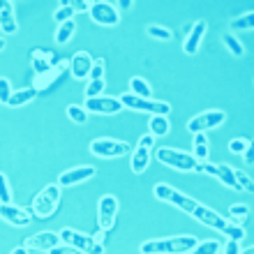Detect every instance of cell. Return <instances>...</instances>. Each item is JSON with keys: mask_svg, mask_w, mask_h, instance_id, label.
Returning a JSON list of instances; mask_svg holds the SVG:
<instances>
[{"mask_svg": "<svg viewBox=\"0 0 254 254\" xmlns=\"http://www.w3.org/2000/svg\"><path fill=\"white\" fill-rule=\"evenodd\" d=\"M222 234L229 236V241H241V238H245V229L236 227V224H227V227L222 229Z\"/></svg>", "mask_w": 254, "mask_h": 254, "instance_id": "obj_38", "label": "cell"}, {"mask_svg": "<svg viewBox=\"0 0 254 254\" xmlns=\"http://www.w3.org/2000/svg\"><path fill=\"white\" fill-rule=\"evenodd\" d=\"M224 111H203V114L190 118L188 123V132L192 134H206V129H213V127H220L224 123Z\"/></svg>", "mask_w": 254, "mask_h": 254, "instance_id": "obj_9", "label": "cell"}, {"mask_svg": "<svg viewBox=\"0 0 254 254\" xmlns=\"http://www.w3.org/2000/svg\"><path fill=\"white\" fill-rule=\"evenodd\" d=\"M129 93L136 95V97H141V100H150V95H153V88H150V83H148L146 79H141V76H132V81H129Z\"/></svg>", "mask_w": 254, "mask_h": 254, "instance_id": "obj_24", "label": "cell"}, {"mask_svg": "<svg viewBox=\"0 0 254 254\" xmlns=\"http://www.w3.org/2000/svg\"><path fill=\"white\" fill-rule=\"evenodd\" d=\"M215 178L229 190H241L238 183H236V178H234V169L229 167V164H224V162H220V164L215 167Z\"/></svg>", "mask_w": 254, "mask_h": 254, "instance_id": "obj_23", "label": "cell"}, {"mask_svg": "<svg viewBox=\"0 0 254 254\" xmlns=\"http://www.w3.org/2000/svg\"><path fill=\"white\" fill-rule=\"evenodd\" d=\"M90 153L95 157H104V160H116V157H125L132 153V146L127 141L116 139H95L90 143Z\"/></svg>", "mask_w": 254, "mask_h": 254, "instance_id": "obj_7", "label": "cell"}, {"mask_svg": "<svg viewBox=\"0 0 254 254\" xmlns=\"http://www.w3.org/2000/svg\"><path fill=\"white\" fill-rule=\"evenodd\" d=\"M95 176V167H76V169H69V171H63L58 176V188H72L76 183H83V181H90Z\"/></svg>", "mask_w": 254, "mask_h": 254, "instance_id": "obj_15", "label": "cell"}, {"mask_svg": "<svg viewBox=\"0 0 254 254\" xmlns=\"http://www.w3.org/2000/svg\"><path fill=\"white\" fill-rule=\"evenodd\" d=\"M150 136H164L169 134L171 125H169V118L167 116H150Z\"/></svg>", "mask_w": 254, "mask_h": 254, "instance_id": "obj_26", "label": "cell"}, {"mask_svg": "<svg viewBox=\"0 0 254 254\" xmlns=\"http://www.w3.org/2000/svg\"><path fill=\"white\" fill-rule=\"evenodd\" d=\"M116 215H118V199L114 194H104L100 199V206H97V224H100L102 231L114 229Z\"/></svg>", "mask_w": 254, "mask_h": 254, "instance_id": "obj_8", "label": "cell"}, {"mask_svg": "<svg viewBox=\"0 0 254 254\" xmlns=\"http://www.w3.org/2000/svg\"><path fill=\"white\" fill-rule=\"evenodd\" d=\"M229 28H231L234 33H238V30H252L254 28V12H245V14H241V16L231 19Z\"/></svg>", "mask_w": 254, "mask_h": 254, "instance_id": "obj_28", "label": "cell"}, {"mask_svg": "<svg viewBox=\"0 0 254 254\" xmlns=\"http://www.w3.org/2000/svg\"><path fill=\"white\" fill-rule=\"evenodd\" d=\"M49 254H83V252L69 248V245H56L54 250H49Z\"/></svg>", "mask_w": 254, "mask_h": 254, "instance_id": "obj_42", "label": "cell"}, {"mask_svg": "<svg viewBox=\"0 0 254 254\" xmlns=\"http://www.w3.org/2000/svg\"><path fill=\"white\" fill-rule=\"evenodd\" d=\"M222 245L217 241H203V243H196L188 254H220Z\"/></svg>", "mask_w": 254, "mask_h": 254, "instance_id": "obj_30", "label": "cell"}, {"mask_svg": "<svg viewBox=\"0 0 254 254\" xmlns=\"http://www.w3.org/2000/svg\"><path fill=\"white\" fill-rule=\"evenodd\" d=\"M104 234H107V231H100V234H97V236H93V238H95V241H97V243H100V245H104V238H107V236H104Z\"/></svg>", "mask_w": 254, "mask_h": 254, "instance_id": "obj_48", "label": "cell"}, {"mask_svg": "<svg viewBox=\"0 0 254 254\" xmlns=\"http://www.w3.org/2000/svg\"><path fill=\"white\" fill-rule=\"evenodd\" d=\"M104 88H107L104 79L90 81V83L86 86V100H93V97H102V93H104Z\"/></svg>", "mask_w": 254, "mask_h": 254, "instance_id": "obj_35", "label": "cell"}, {"mask_svg": "<svg viewBox=\"0 0 254 254\" xmlns=\"http://www.w3.org/2000/svg\"><path fill=\"white\" fill-rule=\"evenodd\" d=\"M224 47H227L229 51L236 56V58H243V56H245V47H243L241 42H238V37H236V35H231V33L224 35Z\"/></svg>", "mask_w": 254, "mask_h": 254, "instance_id": "obj_31", "label": "cell"}, {"mask_svg": "<svg viewBox=\"0 0 254 254\" xmlns=\"http://www.w3.org/2000/svg\"><path fill=\"white\" fill-rule=\"evenodd\" d=\"M157 162H162L164 167L176 169V171H196V160H194L190 153H183V150H176V148H160L155 153Z\"/></svg>", "mask_w": 254, "mask_h": 254, "instance_id": "obj_3", "label": "cell"}, {"mask_svg": "<svg viewBox=\"0 0 254 254\" xmlns=\"http://www.w3.org/2000/svg\"><path fill=\"white\" fill-rule=\"evenodd\" d=\"M248 215H250V208L245 206V203H234V206L229 208V217H231V222H236V224L245 222Z\"/></svg>", "mask_w": 254, "mask_h": 254, "instance_id": "obj_34", "label": "cell"}, {"mask_svg": "<svg viewBox=\"0 0 254 254\" xmlns=\"http://www.w3.org/2000/svg\"><path fill=\"white\" fill-rule=\"evenodd\" d=\"M54 19H56V23H58V26H61V23H65V21H72L74 19V9L69 7V0H63L61 7L56 9Z\"/></svg>", "mask_w": 254, "mask_h": 254, "instance_id": "obj_32", "label": "cell"}, {"mask_svg": "<svg viewBox=\"0 0 254 254\" xmlns=\"http://www.w3.org/2000/svg\"><path fill=\"white\" fill-rule=\"evenodd\" d=\"M194 217V220H199L201 224H206V227H210V229H215V231H222V229L227 227L229 222L222 217L220 213H215L213 208H208V206H201V203H196L194 206V210L190 213Z\"/></svg>", "mask_w": 254, "mask_h": 254, "instance_id": "obj_12", "label": "cell"}, {"mask_svg": "<svg viewBox=\"0 0 254 254\" xmlns=\"http://www.w3.org/2000/svg\"><path fill=\"white\" fill-rule=\"evenodd\" d=\"M203 35H206V21H196L192 28H190L188 37H185V44H183V51L188 56H194L199 51L201 47V40H203Z\"/></svg>", "mask_w": 254, "mask_h": 254, "instance_id": "obj_18", "label": "cell"}, {"mask_svg": "<svg viewBox=\"0 0 254 254\" xmlns=\"http://www.w3.org/2000/svg\"><path fill=\"white\" fill-rule=\"evenodd\" d=\"M58 236H61V243H65V245L79 250V252H83V254H104V245H100L93 236L79 234V231H74V229H63Z\"/></svg>", "mask_w": 254, "mask_h": 254, "instance_id": "obj_5", "label": "cell"}, {"mask_svg": "<svg viewBox=\"0 0 254 254\" xmlns=\"http://www.w3.org/2000/svg\"><path fill=\"white\" fill-rule=\"evenodd\" d=\"M224 254H241V245H238V241H229L227 245H224Z\"/></svg>", "mask_w": 254, "mask_h": 254, "instance_id": "obj_44", "label": "cell"}, {"mask_svg": "<svg viewBox=\"0 0 254 254\" xmlns=\"http://www.w3.org/2000/svg\"><path fill=\"white\" fill-rule=\"evenodd\" d=\"M0 220L12 224V227H28L33 217L23 208L14 206V203H0Z\"/></svg>", "mask_w": 254, "mask_h": 254, "instance_id": "obj_13", "label": "cell"}, {"mask_svg": "<svg viewBox=\"0 0 254 254\" xmlns=\"http://www.w3.org/2000/svg\"><path fill=\"white\" fill-rule=\"evenodd\" d=\"M61 206V188L58 185H47L37 196L33 199V213L40 220H47L58 210Z\"/></svg>", "mask_w": 254, "mask_h": 254, "instance_id": "obj_2", "label": "cell"}, {"mask_svg": "<svg viewBox=\"0 0 254 254\" xmlns=\"http://www.w3.org/2000/svg\"><path fill=\"white\" fill-rule=\"evenodd\" d=\"M153 143H155V136H150V134H146V136H143V139L139 141V146L150 148V150H153Z\"/></svg>", "mask_w": 254, "mask_h": 254, "instance_id": "obj_45", "label": "cell"}, {"mask_svg": "<svg viewBox=\"0 0 254 254\" xmlns=\"http://www.w3.org/2000/svg\"><path fill=\"white\" fill-rule=\"evenodd\" d=\"M56 65H58V56H54L51 51H47V49H35L33 51V69L37 74L49 72Z\"/></svg>", "mask_w": 254, "mask_h": 254, "instance_id": "obj_19", "label": "cell"}, {"mask_svg": "<svg viewBox=\"0 0 254 254\" xmlns=\"http://www.w3.org/2000/svg\"><path fill=\"white\" fill-rule=\"evenodd\" d=\"M0 203H12V188L5 174H0Z\"/></svg>", "mask_w": 254, "mask_h": 254, "instance_id": "obj_36", "label": "cell"}, {"mask_svg": "<svg viewBox=\"0 0 254 254\" xmlns=\"http://www.w3.org/2000/svg\"><path fill=\"white\" fill-rule=\"evenodd\" d=\"M69 69H72V76L76 81L88 79V74L93 69V56L88 54V51H79V54L69 61Z\"/></svg>", "mask_w": 254, "mask_h": 254, "instance_id": "obj_16", "label": "cell"}, {"mask_svg": "<svg viewBox=\"0 0 254 254\" xmlns=\"http://www.w3.org/2000/svg\"><path fill=\"white\" fill-rule=\"evenodd\" d=\"M118 102L123 104V109L129 111H141V114H150V116H169L171 107L167 102H153V100H141L132 93H125L123 97H118Z\"/></svg>", "mask_w": 254, "mask_h": 254, "instance_id": "obj_4", "label": "cell"}, {"mask_svg": "<svg viewBox=\"0 0 254 254\" xmlns=\"http://www.w3.org/2000/svg\"><path fill=\"white\" fill-rule=\"evenodd\" d=\"M250 148V139H231L229 141V150L236 155H243Z\"/></svg>", "mask_w": 254, "mask_h": 254, "instance_id": "obj_40", "label": "cell"}, {"mask_svg": "<svg viewBox=\"0 0 254 254\" xmlns=\"http://www.w3.org/2000/svg\"><path fill=\"white\" fill-rule=\"evenodd\" d=\"M0 30L2 35H14L19 30V23L14 16V2L9 0H0Z\"/></svg>", "mask_w": 254, "mask_h": 254, "instance_id": "obj_17", "label": "cell"}, {"mask_svg": "<svg viewBox=\"0 0 254 254\" xmlns=\"http://www.w3.org/2000/svg\"><path fill=\"white\" fill-rule=\"evenodd\" d=\"M88 12L97 26H118V21H121V12L111 2H93Z\"/></svg>", "mask_w": 254, "mask_h": 254, "instance_id": "obj_10", "label": "cell"}, {"mask_svg": "<svg viewBox=\"0 0 254 254\" xmlns=\"http://www.w3.org/2000/svg\"><path fill=\"white\" fill-rule=\"evenodd\" d=\"M67 118L74 123V125H86L88 123V111L81 104H69L67 107Z\"/></svg>", "mask_w": 254, "mask_h": 254, "instance_id": "obj_29", "label": "cell"}, {"mask_svg": "<svg viewBox=\"0 0 254 254\" xmlns=\"http://www.w3.org/2000/svg\"><path fill=\"white\" fill-rule=\"evenodd\" d=\"M243 160L248 162V164H252V146H250L248 150H245V153H243Z\"/></svg>", "mask_w": 254, "mask_h": 254, "instance_id": "obj_47", "label": "cell"}, {"mask_svg": "<svg viewBox=\"0 0 254 254\" xmlns=\"http://www.w3.org/2000/svg\"><path fill=\"white\" fill-rule=\"evenodd\" d=\"M234 178H236V183H238V188L241 190H245V192H254V183L248 174H243V171H236L234 169Z\"/></svg>", "mask_w": 254, "mask_h": 254, "instance_id": "obj_37", "label": "cell"}, {"mask_svg": "<svg viewBox=\"0 0 254 254\" xmlns=\"http://www.w3.org/2000/svg\"><path fill=\"white\" fill-rule=\"evenodd\" d=\"M88 79H90V81L104 79V58H97V61H93V69H90V74H88Z\"/></svg>", "mask_w": 254, "mask_h": 254, "instance_id": "obj_39", "label": "cell"}, {"mask_svg": "<svg viewBox=\"0 0 254 254\" xmlns=\"http://www.w3.org/2000/svg\"><path fill=\"white\" fill-rule=\"evenodd\" d=\"M192 157L196 160V164H201V162L208 160V139H206V134H194Z\"/></svg>", "mask_w": 254, "mask_h": 254, "instance_id": "obj_25", "label": "cell"}, {"mask_svg": "<svg viewBox=\"0 0 254 254\" xmlns=\"http://www.w3.org/2000/svg\"><path fill=\"white\" fill-rule=\"evenodd\" d=\"M28 252H30V250H26L23 245H21V248H16V250H12V254H28Z\"/></svg>", "mask_w": 254, "mask_h": 254, "instance_id": "obj_49", "label": "cell"}, {"mask_svg": "<svg viewBox=\"0 0 254 254\" xmlns=\"http://www.w3.org/2000/svg\"><path fill=\"white\" fill-rule=\"evenodd\" d=\"M56 245H61V236L54 234V231H42V234L28 236L26 243H23L26 250H42V252H49V250H54Z\"/></svg>", "mask_w": 254, "mask_h": 254, "instance_id": "obj_14", "label": "cell"}, {"mask_svg": "<svg viewBox=\"0 0 254 254\" xmlns=\"http://www.w3.org/2000/svg\"><path fill=\"white\" fill-rule=\"evenodd\" d=\"M194 236H174V238H160V241H148L141 245V254H188L196 245Z\"/></svg>", "mask_w": 254, "mask_h": 254, "instance_id": "obj_1", "label": "cell"}, {"mask_svg": "<svg viewBox=\"0 0 254 254\" xmlns=\"http://www.w3.org/2000/svg\"><path fill=\"white\" fill-rule=\"evenodd\" d=\"M146 33L153 37V40H162V42H171V37H174V33L169 30V28L164 26H155V23H150V26L146 28Z\"/></svg>", "mask_w": 254, "mask_h": 254, "instance_id": "obj_33", "label": "cell"}, {"mask_svg": "<svg viewBox=\"0 0 254 254\" xmlns=\"http://www.w3.org/2000/svg\"><path fill=\"white\" fill-rule=\"evenodd\" d=\"M35 97H37V90H35L33 86L21 88V90L12 93L9 102H7V107H12V109H21V107H26V104H30V102L35 100Z\"/></svg>", "mask_w": 254, "mask_h": 254, "instance_id": "obj_22", "label": "cell"}, {"mask_svg": "<svg viewBox=\"0 0 254 254\" xmlns=\"http://www.w3.org/2000/svg\"><path fill=\"white\" fill-rule=\"evenodd\" d=\"M90 5H93V2H88V0H74V2H69V7L74 9V14L86 12V9H90Z\"/></svg>", "mask_w": 254, "mask_h": 254, "instance_id": "obj_43", "label": "cell"}, {"mask_svg": "<svg viewBox=\"0 0 254 254\" xmlns=\"http://www.w3.org/2000/svg\"><path fill=\"white\" fill-rule=\"evenodd\" d=\"M241 254H254V250H252V248H248V250H245V252H243V250H241Z\"/></svg>", "mask_w": 254, "mask_h": 254, "instance_id": "obj_51", "label": "cell"}, {"mask_svg": "<svg viewBox=\"0 0 254 254\" xmlns=\"http://www.w3.org/2000/svg\"><path fill=\"white\" fill-rule=\"evenodd\" d=\"M114 7L121 12V9H129V7H132V2H129V0H121V2H116Z\"/></svg>", "mask_w": 254, "mask_h": 254, "instance_id": "obj_46", "label": "cell"}, {"mask_svg": "<svg viewBox=\"0 0 254 254\" xmlns=\"http://www.w3.org/2000/svg\"><path fill=\"white\" fill-rule=\"evenodd\" d=\"M63 69H65V61H58V65H56V67H51L49 72H44V74H37V79H35L33 88H35V90H44V88H49V86H51V83H54V81H58V79H61Z\"/></svg>", "mask_w": 254, "mask_h": 254, "instance_id": "obj_20", "label": "cell"}, {"mask_svg": "<svg viewBox=\"0 0 254 254\" xmlns=\"http://www.w3.org/2000/svg\"><path fill=\"white\" fill-rule=\"evenodd\" d=\"M88 114H97V116H116L123 111V104L118 102V97H93V100H86L83 104Z\"/></svg>", "mask_w": 254, "mask_h": 254, "instance_id": "obj_11", "label": "cell"}, {"mask_svg": "<svg viewBox=\"0 0 254 254\" xmlns=\"http://www.w3.org/2000/svg\"><path fill=\"white\" fill-rule=\"evenodd\" d=\"M7 47V42H5V37H0V51H2V49Z\"/></svg>", "mask_w": 254, "mask_h": 254, "instance_id": "obj_50", "label": "cell"}, {"mask_svg": "<svg viewBox=\"0 0 254 254\" xmlns=\"http://www.w3.org/2000/svg\"><path fill=\"white\" fill-rule=\"evenodd\" d=\"M153 194H155V199L164 201V203H171V206H176L178 210H183V213H192L194 206H196V201H194V199H190L188 194L178 192V190L171 188V185H167V183L155 185Z\"/></svg>", "mask_w": 254, "mask_h": 254, "instance_id": "obj_6", "label": "cell"}, {"mask_svg": "<svg viewBox=\"0 0 254 254\" xmlns=\"http://www.w3.org/2000/svg\"><path fill=\"white\" fill-rule=\"evenodd\" d=\"M150 164V148H143V146H136L132 150V162H129V167H132V174H143Z\"/></svg>", "mask_w": 254, "mask_h": 254, "instance_id": "obj_21", "label": "cell"}, {"mask_svg": "<svg viewBox=\"0 0 254 254\" xmlns=\"http://www.w3.org/2000/svg\"><path fill=\"white\" fill-rule=\"evenodd\" d=\"M12 86H9V81L7 79H0V104H7L9 97H12Z\"/></svg>", "mask_w": 254, "mask_h": 254, "instance_id": "obj_41", "label": "cell"}, {"mask_svg": "<svg viewBox=\"0 0 254 254\" xmlns=\"http://www.w3.org/2000/svg\"><path fill=\"white\" fill-rule=\"evenodd\" d=\"M74 33H76V21H65V23H61L58 26V30H56V42L58 44H67V42L74 37Z\"/></svg>", "mask_w": 254, "mask_h": 254, "instance_id": "obj_27", "label": "cell"}]
</instances>
